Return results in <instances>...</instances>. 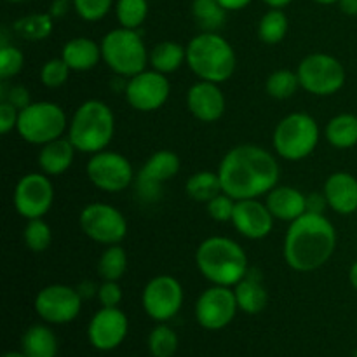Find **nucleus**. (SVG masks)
<instances>
[{
  "label": "nucleus",
  "mask_w": 357,
  "mask_h": 357,
  "mask_svg": "<svg viewBox=\"0 0 357 357\" xmlns=\"http://www.w3.org/2000/svg\"><path fill=\"white\" fill-rule=\"evenodd\" d=\"M218 176L223 192L236 201L258 199L278 187L281 167L268 150L258 145H237L223 155Z\"/></svg>",
  "instance_id": "obj_1"
},
{
  "label": "nucleus",
  "mask_w": 357,
  "mask_h": 357,
  "mask_svg": "<svg viewBox=\"0 0 357 357\" xmlns=\"http://www.w3.org/2000/svg\"><path fill=\"white\" fill-rule=\"evenodd\" d=\"M337 250V229L324 213H309L289 223L282 255L295 272H314L330 261Z\"/></svg>",
  "instance_id": "obj_2"
},
{
  "label": "nucleus",
  "mask_w": 357,
  "mask_h": 357,
  "mask_svg": "<svg viewBox=\"0 0 357 357\" xmlns=\"http://www.w3.org/2000/svg\"><path fill=\"white\" fill-rule=\"evenodd\" d=\"M195 265L206 281L229 288L243 281L250 271L244 248L237 241L223 236L208 237L199 244Z\"/></svg>",
  "instance_id": "obj_3"
},
{
  "label": "nucleus",
  "mask_w": 357,
  "mask_h": 357,
  "mask_svg": "<svg viewBox=\"0 0 357 357\" xmlns=\"http://www.w3.org/2000/svg\"><path fill=\"white\" fill-rule=\"evenodd\" d=\"M185 47L188 68L199 80L223 84L236 73V51L230 42L216 31L195 35Z\"/></svg>",
  "instance_id": "obj_4"
},
{
  "label": "nucleus",
  "mask_w": 357,
  "mask_h": 357,
  "mask_svg": "<svg viewBox=\"0 0 357 357\" xmlns=\"http://www.w3.org/2000/svg\"><path fill=\"white\" fill-rule=\"evenodd\" d=\"M115 135V115L101 100H87L80 105L68 124V136L77 152L93 153L108 149Z\"/></svg>",
  "instance_id": "obj_5"
},
{
  "label": "nucleus",
  "mask_w": 357,
  "mask_h": 357,
  "mask_svg": "<svg viewBox=\"0 0 357 357\" xmlns=\"http://www.w3.org/2000/svg\"><path fill=\"white\" fill-rule=\"evenodd\" d=\"M100 45L103 61L115 75L131 79V77L145 72L149 66L150 51L146 49L138 30L119 26L108 31L101 38Z\"/></svg>",
  "instance_id": "obj_6"
},
{
  "label": "nucleus",
  "mask_w": 357,
  "mask_h": 357,
  "mask_svg": "<svg viewBox=\"0 0 357 357\" xmlns=\"http://www.w3.org/2000/svg\"><path fill=\"white\" fill-rule=\"evenodd\" d=\"M321 129L316 119L305 112H293L279 121L272 135V146L284 160H303L317 149Z\"/></svg>",
  "instance_id": "obj_7"
},
{
  "label": "nucleus",
  "mask_w": 357,
  "mask_h": 357,
  "mask_svg": "<svg viewBox=\"0 0 357 357\" xmlns=\"http://www.w3.org/2000/svg\"><path fill=\"white\" fill-rule=\"evenodd\" d=\"M68 129L65 110L52 101H31L20 110L16 131L21 138L31 145H45L63 138Z\"/></svg>",
  "instance_id": "obj_8"
},
{
  "label": "nucleus",
  "mask_w": 357,
  "mask_h": 357,
  "mask_svg": "<svg viewBox=\"0 0 357 357\" xmlns=\"http://www.w3.org/2000/svg\"><path fill=\"white\" fill-rule=\"evenodd\" d=\"M300 87L314 96H331L344 87L347 73L344 65L328 52H312L296 68Z\"/></svg>",
  "instance_id": "obj_9"
},
{
  "label": "nucleus",
  "mask_w": 357,
  "mask_h": 357,
  "mask_svg": "<svg viewBox=\"0 0 357 357\" xmlns=\"http://www.w3.org/2000/svg\"><path fill=\"white\" fill-rule=\"evenodd\" d=\"M79 225L84 236L103 246L121 244L128 236L126 216L107 202H91L79 215Z\"/></svg>",
  "instance_id": "obj_10"
},
{
  "label": "nucleus",
  "mask_w": 357,
  "mask_h": 357,
  "mask_svg": "<svg viewBox=\"0 0 357 357\" xmlns=\"http://www.w3.org/2000/svg\"><path fill=\"white\" fill-rule=\"evenodd\" d=\"M87 178L100 190L108 194L124 192L131 183H135V169L126 155L112 150L93 153L86 166Z\"/></svg>",
  "instance_id": "obj_11"
},
{
  "label": "nucleus",
  "mask_w": 357,
  "mask_h": 357,
  "mask_svg": "<svg viewBox=\"0 0 357 357\" xmlns=\"http://www.w3.org/2000/svg\"><path fill=\"white\" fill-rule=\"evenodd\" d=\"M183 286L174 275L160 274L150 279L142 293L146 316L157 323H167L178 316L183 305Z\"/></svg>",
  "instance_id": "obj_12"
},
{
  "label": "nucleus",
  "mask_w": 357,
  "mask_h": 357,
  "mask_svg": "<svg viewBox=\"0 0 357 357\" xmlns=\"http://www.w3.org/2000/svg\"><path fill=\"white\" fill-rule=\"evenodd\" d=\"M14 209L24 220L44 218L54 204V185L51 176L40 173H28L17 180L13 194Z\"/></svg>",
  "instance_id": "obj_13"
},
{
  "label": "nucleus",
  "mask_w": 357,
  "mask_h": 357,
  "mask_svg": "<svg viewBox=\"0 0 357 357\" xmlns=\"http://www.w3.org/2000/svg\"><path fill=\"white\" fill-rule=\"evenodd\" d=\"M84 298L79 289L66 284H49L35 296V312L49 324H66L79 317Z\"/></svg>",
  "instance_id": "obj_14"
},
{
  "label": "nucleus",
  "mask_w": 357,
  "mask_h": 357,
  "mask_svg": "<svg viewBox=\"0 0 357 357\" xmlns=\"http://www.w3.org/2000/svg\"><path fill=\"white\" fill-rule=\"evenodd\" d=\"M181 160L173 150L152 153L135 178V190L143 202H157L162 195V185L180 173Z\"/></svg>",
  "instance_id": "obj_15"
},
{
  "label": "nucleus",
  "mask_w": 357,
  "mask_h": 357,
  "mask_svg": "<svg viewBox=\"0 0 357 357\" xmlns=\"http://www.w3.org/2000/svg\"><path fill=\"white\" fill-rule=\"evenodd\" d=\"M237 298L234 288L213 284L204 289L195 303V319L204 330L218 331L229 326L236 317Z\"/></svg>",
  "instance_id": "obj_16"
},
{
  "label": "nucleus",
  "mask_w": 357,
  "mask_h": 357,
  "mask_svg": "<svg viewBox=\"0 0 357 357\" xmlns=\"http://www.w3.org/2000/svg\"><path fill=\"white\" fill-rule=\"evenodd\" d=\"M126 100L129 107L136 112L150 114L166 105L171 94V84L167 75L155 72V70H145L138 75L128 79L124 87Z\"/></svg>",
  "instance_id": "obj_17"
},
{
  "label": "nucleus",
  "mask_w": 357,
  "mask_h": 357,
  "mask_svg": "<svg viewBox=\"0 0 357 357\" xmlns=\"http://www.w3.org/2000/svg\"><path fill=\"white\" fill-rule=\"evenodd\" d=\"M129 331L128 316L119 307H101L89 321L87 338L96 351L110 352L122 345Z\"/></svg>",
  "instance_id": "obj_18"
},
{
  "label": "nucleus",
  "mask_w": 357,
  "mask_h": 357,
  "mask_svg": "<svg viewBox=\"0 0 357 357\" xmlns=\"http://www.w3.org/2000/svg\"><path fill=\"white\" fill-rule=\"evenodd\" d=\"M274 220L265 202H260L258 199H243L236 202L230 223L246 239L260 241L271 236L274 229Z\"/></svg>",
  "instance_id": "obj_19"
},
{
  "label": "nucleus",
  "mask_w": 357,
  "mask_h": 357,
  "mask_svg": "<svg viewBox=\"0 0 357 357\" xmlns=\"http://www.w3.org/2000/svg\"><path fill=\"white\" fill-rule=\"evenodd\" d=\"M187 108L197 121L208 124L218 122L227 108L225 94L220 89V84L208 80L192 84L187 93Z\"/></svg>",
  "instance_id": "obj_20"
},
{
  "label": "nucleus",
  "mask_w": 357,
  "mask_h": 357,
  "mask_svg": "<svg viewBox=\"0 0 357 357\" xmlns=\"http://www.w3.org/2000/svg\"><path fill=\"white\" fill-rule=\"evenodd\" d=\"M328 208L338 215H352L357 211V178L354 174L338 171L328 176L323 188Z\"/></svg>",
  "instance_id": "obj_21"
},
{
  "label": "nucleus",
  "mask_w": 357,
  "mask_h": 357,
  "mask_svg": "<svg viewBox=\"0 0 357 357\" xmlns=\"http://www.w3.org/2000/svg\"><path fill=\"white\" fill-rule=\"evenodd\" d=\"M265 204L275 220L291 223L307 213V195L295 187L278 185L267 194Z\"/></svg>",
  "instance_id": "obj_22"
},
{
  "label": "nucleus",
  "mask_w": 357,
  "mask_h": 357,
  "mask_svg": "<svg viewBox=\"0 0 357 357\" xmlns=\"http://www.w3.org/2000/svg\"><path fill=\"white\" fill-rule=\"evenodd\" d=\"M61 58L72 72H89L103 59L101 45L89 37H75L63 45Z\"/></svg>",
  "instance_id": "obj_23"
},
{
  "label": "nucleus",
  "mask_w": 357,
  "mask_h": 357,
  "mask_svg": "<svg viewBox=\"0 0 357 357\" xmlns=\"http://www.w3.org/2000/svg\"><path fill=\"white\" fill-rule=\"evenodd\" d=\"M75 146L68 138H58L42 145L38 152L37 164L40 171L47 176H59L70 169L75 157Z\"/></svg>",
  "instance_id": "obj_24"
},
{
  "label": "nucleus",
  "mask_w": 357,
  "mask_h": 357,
  "mask_svg": "<svg viewBox=\"0 0 357 357\" xmlns=\"http://www.w3.org/2000/svg\"><path fill=\"white\" fill-rule=\"evenodd\" d=\"M234 293H236L237 305L243 312L255 316L267 307L268 293L261 281V274L257 268L248 271L246 278L234 286Z\"/></svg>",
  "instance_id": "obj_25"
},
{
  "label": "nucleus",
  "mask_w": 357,
  "mask_h": 357,
  "mask_svg": "<svg viewBox=\"0 0 357 357\" xmlns=\"http://www.w3.org/2000/svg\"><path fill=\"white\" fill-rule=\"evenodd\" d=\"M187 63V47L174 40H164L153 45L149 56V65L155 72L169 75L180 70V66Z\"/></svg>",
  "instance_id": "obj_26"
},
{
  "label": "nucleus",
  "mask_w": 357,
  "mask_h": 357,
  "mask_svg": "<svg viewBox=\"0 0 357 357\" xmlns=\"http://www.w3.org/2000/svg\"><path fill=\"white\" fill-rule=\"evenodd\" d=\"M21 351L28 357H56L58 338L51 328L44 324H35L24 331L21 338Z\"/></svg>",
  "instance_id": "obj_27"
},
{
  "label": "nucleus",
  "mask_w": 357,
  "mask_h": 357,
  "mask_svg": "<svg viewBox=\"0 0 357 357\" xmlns=\"http://www.w3.org/2000/svg\"><path fill=\"white\" fill-rule=\"evenodd\" d=\"M328 143L335 149L347 150L357 145V115L340 114L330 119L324 129Z\"/></svg>",
  "instance_id": "obj_28"
},
{
  "label": "nucleus",
  "mask_w": 357,
  "mask_h": 357,
  "mask_svg": "<svg viewBox=\"0 0 357 357\" xmlns=\"http://www.w3.org/2000/svg\"><path fill=\"white\" fill-rule=\"evenodd\" d=\"M185 192L192 201L197 202H209L213 197L222 194L223 187L220 181L218 171H199L188 176L187 183H185Z\"/></svg>",
  "instance_id": "obj_29"
},
{
  "label": "nucleus",
  "mask_w": 357,
  "mask_h": 357,
  "mask_svg": "<svg viewBox=\"0 0 357 357\" xmlns=\"http://www.w3.org/2000/svg\"><path fill=\"white\" fill-rule=\"evenodd\" d=\"M52 28H54V17L49 13L30 14L20 17L14 23V33L24 40L40 42L52 33Z\"/></svg>",
  "instance_id": "obj_30"
},
{
  "label": "nucleus",
  "mask_w": 357,
  "mask_h": 357,
  "mask_svg": "<svg viewBox=\"0 0 357 357\" xmlns=\"http://www.w3.org/2000/svg\"><path fill=\"white\" fill-rule=\"evenodd\" d=\"M192 16L202 31H216L225 24L227 9L218 0H194Z\"/></svg>",
  "instance_id": "obj_31"
},
{
  "label": "nucleus",
  "mask_w": 357,
  "mask_h": 357,
  "mask_svg": "<svg viewBox=\"0 0 357 357\" xmlns=\"http://www.w3.org/2000/svg\"><path fill=\"white\" fill-rule=\"evenodd\" d=\"M288 16L282 13V9H271L261 16L258 23V38L268 45L281 44L288 35Z\"/></svg>",
  "instance_id": "obj_32"
},
{
  "label": "nucleus",
  "mask_w": 357,
  "mask_h": 357,
  "mask_svg": "<svg viewBox=\"0 0 357 357\" xmlns=\"http://www.w3.org/2000/svg\"><path fill=\"white\" fill-rule=\"evenodd\" d=\"M128 271V253L121 244H112L101 253L98 272L103 281H121Z\"/></svg>",
  "instance_id": "obj_33"
},
{
  "label": "nucleus",
  "mask_w": 357,
  "mask_h": 357,
  "mask_svg": "<svg viewBox=\"0 0 357 357\" xmlns=\"http://www.w3.org/2000/svg\"><path fill=\"white\" fill-rule=\"evenodd\" d=\"M298 87L300 80L296 72L286 68L275 70L265 80V91L274 100H288V98H291L298 91Z\"/></svg>",
  "instance_id": "obj_34"
},
{
  "label": "nucleus",
  "mask_w": 357,
  "mask_h": 357,
  "mask_svg": "<svg viewBox=\"0 0 357 357\" xmlns=\"http://www.w3.org/2000/svg\"><path fill=\"white\" fill-rule=\"evenodd\" d=\"M115 16L122 28L138 30L149 16V2L146 0H117Z\"/></svg>",
  "instance_id": "obj_35"
},
{
  "label": "nucleus",
  "mask_w": 357,
  "mask_h": 357,
  "mask_svg": "<svg viewBox=\"0 0 357 357\" xmlns=\"http://www.w3.org/2000/svg\"><path fill=\"white\" fill-rule=\"evenodd\" d=\"M178 345H180V340H178L176 331L167 324L160 323L150 331L149 351L153 357H173L176 354Z\"/></svg>",
  "instance_id": "obj_36"
},
{
  "label": "nucleus",
  "mask_w": 357,
  "mask_h": 357,
  "mask_svg": "<svg viewBox=\"0 0 357 357\" xmlns=\"http://www.w3.org/2000/svg\"><path fill=\"white\" fill-rule=\"evenodd\" d=\"M24 246L33 253H44L52 244V230L44 218L28 220L23 229Z\"/></svg>",
  "instance_id": "obj_37"
},
{
  "label": "nucleus",
  "mask_w": 357,
  "mask_h": 357,
  "mask_svg": "<svg viewBox=\"0 0 357 357\" xmlns=\"http://www.w3.org/2000/svg\"><path fill=\"white\" fill-rule=\"evenodd\" d=\"M70 66L63 58H52L45 61L40 68V82L49 89H58L66 84L70 75Z\"/></svg>",
  "instance_id": "obj_38"
},
{
  "label": "nucleus",
  "mask_w": 357,
  "mask_h": 357,
  "mask_svg": "<svg viewBox=\"0 0 357 357\" xmlns=\"http://www.w3.org/2000/svg\"><path fill=\"white\" fill-rule=\"evenodd\" d=\"M24 66V54L20 47L2 44L0 47V77L3 80L16 77Z\"/></svg>",
  "instance_id": "obj_39"
},
{
  "label": "nucleus",
  "mask_w": 357,
  "mask_h": 357,
  "mask_svg": "<svg viewBox=\"0 0 357 357\" xmlns=\"http://www.w3.org/2000/svg\"><path fill=\"white\" fill-rule=\"evenodd\" d=\"M73 9L84 21H100L110 13L114 0H72Z\"/></svg>",
  "instance_id": "obj_40"
},
{
  "label": "nucleus",
  "mask_w": 357,
  "mask_h": 357,
  "mask_svg": "<svg viewBox=\"0 0 357 357\" xmlns=\"http://www.w3.org/2000/svg\"><path fill=\"white\" fill-rule=\"evenodd\" d=\"M236 202H237L236 199L230 197V195L225 194V192H222V194L213 197L209 202H206V211H208V215L218 223L232 222Z\"/></svg>",
  "instance_id": "obj_41"
},
{
  "label": "nucleus",
  "mask_w": 357,
  "mask_h": 357,
  "mask_svg": "<svg viewBox=\"0 0 357 357\" xmlns=\"http://www.w3.org/2000/svg\"><path fill=\"white\" fill-rule=\"evenodd\" d=\"M98 300L101 307H119L122 302V288L119 281H103L98 286Z\"/></svg>",
  "instance_id": "obj_42"
},
{
  "label": "nucleus",
  "mask_w": 357,
  "mask_h": 357,
  "mask_svg": "<svg viewBox=\"0 0 357 357\" xmlns=\"http://www.w3.org/2000/svg\"><path fill=\"white\" fill-rule=\"evenodd\" d=\"M17 119H20V110L9 101H0V132L9 135L13 129H16Z\"/></svg>",
  "instance_id": "obj_43"
},
{
  "label": "nucleus",
  "mask_w": 357,
  "mask_h": 357,
  "mask_svg": "<svg viewBox=\"0 0 357 357\" xmlns=\"http://www.w3.org/2000/svg\"><path fill=\"white\" fill-rule=\"evenodd\" d=\"M6 101H9L10 105L17 108V110H23L24 107L31 103V96H30V91L26 89L24 86H13L9 91H7Z\"/></svg>",
  "instance_id": "obj_44"
},
{
  "label": "nucleus",
  "mask_w": 357,
  "mask_h": 357,
  "mask_svg": "<svg viewBox=\"0 0 357 357\" xmlns=\"http://www.w3.org/2000/svg\"><path fill=\"white\" fill-rule=\"evenodd\" d=\"M328 208V201L324 192H310L307 194V211L309 213H324Z\"/></svg>",
  "instance_id": "obj_45"
},
{
  "label": "nucleus",
  "mask_w": 357,
  "mask_h": 357,
  "mask_svg": "<svg viewBox=\"0 0 357 357\" xmlns=\"http://www.w3.org/2000/svg\"><path fill=\"white\" fill-rule=\"evenodd\" d=\"M70 9V0H54L51 6V9H49V14H51L54 20H58V17H63L66 13H68Z\"/></svg>",
  "instance_id": "obj_46"
},
{
  "label": "nucleus",
  "mask_w": 357,
  "mask_h": 357,
  "mask_svg": "<svg viewBox=\"0 0 357 357\" xmlns=\"http://www.w3.org/2000/svg\"><path fill=\"white\" fill-rule=\"evenodd\" d=\"M227 10H241L251 3V0H218Z\"/></svg>",
  "instance_id": "obj_47"
},
{
  "label": "nucleus",
  "mask_w": 357,
  "mask_h": 357,
  "mask_svg": "<svg viewBox=\"0 0 357 357\" xmlns=\"http://www.w3.org/2000/svg\"><path fill=\"white\" fill-rule=\"evenodd\" d=\"M338 6L347 16H357V0H338Z\"/></svg>",
  "instance_id": "obj_48"
},
{
  "label": "nucleus",
  "mask_w": 357,
  "mask_h": 357,
  "mask_svg": "<svg viewBox=\"0 0 357 357\" xmlns=\"http://www.w3.org/2000/svg\"><path fill=\"white\" fill-rule=\"evenodd\" d=\"M77 289H79L80 296H82L84 300L91 298V296H93V295H98V288H96V286L91 284V282H86V284H80Z\"/></svg>",
  "instance_id": "obj_49"
},
{
  "label": "nucleus",
  "mask_w": 357,
  "mask_h": 357,
  "mask_svg": "<svg viewBox=\"0 0 357 357\" xmlns=\"http://www.w3.org/2000/svg\"><path fill=\"white\" fill-rule=\"evenodd\" d=\"M261 2L267 3L271 9H282V7L289 6V3L293 2V0H261Z\"/></svg>",
  "instance_id": "obj_50"
},
{
  "label": "nucleus",
  "mask_w": 357,
  "mask_h": 357,
  "mask_svg": "<svg viewBox=\"0 0 357 357\" xmlns=\"http://www.w3.org/2000/svg\"><path fill=\"white\" fill-rule=\"evenodd\" d=\"M349 281H351L352 288L357 289V261L352 264L351 271H349Z\"/></svg>",
  "instance_id": "obj_51"
},
{
  "label": "nucleus",
  "mask_w": 357,
  "mask_h": 357,
  "mask_svg": "<svg viewBox=\"0 0 357 357\" xmlns=\"http://www.w3.org/2000/svg\"><path fill=\"white\" fill-rule=\"evenodd\" d=\"M3 357H28V356L21 351V352H7V354H3Z\"/></svg>",
  "instance_id": "obj_52"
},
{
  "label": "nucleus",
  "mask_w": 357,
  "mask_h": 357,
  "mask_svg": "<svg viewBox=\"0 0 357 357\" xmlns=\"http://www.w3.org/2000/svg\"><path fill=\"white\" fill-rule=\"evenodd\" d=\"M317 3H323V6H331V3H338V0H314Z\"/></svg>",
  "instance_id": "obj_53"
},
{
  "label": "nucleus",
  "mask_w": 357,
  "mask_h": 357,
  "mask_svg": "<svg viewBox=\"0 0 357 357\" xmlns=\"http://www.w3.org/2000/svg\"><path fill=\"white\" fill-rule=\"evenodd\" d=\"M7 2H13V3H21V2H28V0H7Z\"/></svg>",
  "instance_id": "obj_54"
},
{
  "label": "nucleus",
  "mask_w": 357,
  "mask_h": 357,
  "mask_svg": "<svg viewBox=\"0 0 357 357\" xmlns=\"http://www.w3.org/2000/svg\"><path fill=\"white\" fill-rule=\"evenodd\" d=\"M354 357H357V351H356V354H354Z\"/></svg>",
  "instance_id": "obj_55"
}]
</instances>
